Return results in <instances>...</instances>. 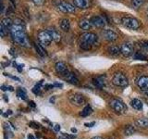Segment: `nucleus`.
<instances>
[{"mask_svg": "<svg viewBox=\"0 0 148 139\" xmlns=\"http://www.w3.org/2000/svg\"><path fill=\"white\" fill-rule=\"evenodd\" d=\"M10 34L13 40L16 42L17 44L21 45L22 46H27L28 45V39L24 31V23H23L22 21L17 20L14 21V23L11 27Z\"/></svg>", "mask_w": 148, "mask_h": 139, "instance_id": "obj_1", "label": "nucleus"}, {"mask_svg": "<svg viewBox=\"0 0 148 139\" xmlns=\"http://www.w3.org/2000/svg\"><path fill=\"white\" fill-rule=\"evenodd\" d=\"M121 22L124 27H126L128 29H131V30H137L141 26L140 21H139L137 19L132 18V17H123L121 19Z\"/></svg>", "mask_w": 148, "mask_h": 139, "instance_id": "obj_2", "label": "nucleus"}, {"mask_svg": "<svg viewBox=\"0 0 148 139\" xmlns=\"http://www.w3.org/2000/svg\"><path fill=\"white\" fill-rule=\"evenodd\" d=\"M109 104L111 108H112L117 113L122 114V113L127 112V106L120 99H112L110 101Z\"/></svg>", "mask_w": 148, "mask_h": 139, "instance_id": "obj_3", "label": "nucleus"}, {"mask_svg": "<svg viewBox=\"0 0 148 139\" xmlns=\"http://www.w3.org/2000/svg\"><path fill=\"white\" fill-rule=\"evenodd\" d=\"M112 82H113V83L115 85L119 86V87H125V86H127L128 83H129L128 78L121 72L116 73L114 75V77H113Z\"/></svg>", "mask_w": 148, "mask_h": 139, "instance_id": "obj_4", "label": "nucleus"}, {"mask_svg": "<svg viewBox=\"0 0 148 139\" xmlns=\"http://www.w3.org/2000/svg\"><path fill=\"white\" fill-rule=\"evenodd\" d=\"M38 39L43 45H49L53 38L47 30H43L38 32Z\"/></svg>", "mask_w": 148, "mask_h": 139, "instance_id": "obj_5", "label": "nucleus"}, {"mask_svg": "<svg viewBox=\"0 0 148 139\" xmlns=\"http://www.w3.org/2000/svg\"><path fill=\"white\" fill-rule=\"evenodd\" d=\"M69 101H71V104L78 106V107H81L82 105H84L85 102H86L85 97L83 96L82 94H79V93H75V94L69 96Z\"/></svg>", "mask_w": 148, "mask_h": 139, "instance_id": "obj_6", "label": "nucleus"}, {"mask_svg": "<svg viewBox=\"0 0 148 139\" xmlns=\"http://www.w3.org/2000/svg\"><path fill=\"white\" fill-rule=\"evenodd\" d=\"M97 40L96 34H92V32H85V34H82L81 36V42H84L90 45H94Z\"/></svg>", "mask_w": 148, "mask_h": 139, "instance_id": "obj_7", "label": "nucleus"}, {"mask_svg": "<svg viewBox=\"0 0 148 139\" xmlns=\"http://www.w3.org/2000/svg\"><path fill=\"white\" fill-rule=\"evenodd\" d=\"M58 8L59 9L60 11H62L64 13H73L75 12V8L74 6H72L71 4L67 3V2H60L58 5Z\"/></svg>", "mask_w": 148, "mask_h": 139, "instance_id": "obj_8", "label": "nucleus"}, {"mask_svg": "<svg viewBox=\"0 0 148 139\" xmlns=\"http://www.w3.org/2000/svg\"><path fill=\"white\" fill-rule=\"evenodd\" d=\"M120 51L124 57H130L133 53V46L131 43H124L120 46Z\"/></svg>", "mask_w": 148, "mask_h": 139, "instance_id": "obj_9", "label": "nucleus"}, {"mask_svg": "<svg viewBox=\"0 0 148 139\" xmlns=\"http://www.w3.org/2000/svg\"><path fill=\"white\" fill-rule=\"evenodd\" d=\"M103 36L106 41H109V42H113L115 40H117L119 37L118 34H116L114 31L109 30V29H106V30L103 31Z\"/></svg>", "mask_w": 148, "mask_h": 139, "instance_id": "obj_10", "label": "nucleus"}, {"mask_svg": "<svg viewBox=\"0 0 148 139\" xmlns=\"http://www.w3.org/2000/svg\"><path fill=\"white\" fill-rule=\"evenodd\" d=\"M90 21L92 25L98 28H103L106 25V21L104 20V18L101 16H94V17H92Z\"/></svg>", "mask_w": 148, "mask_h": 139, "instance_id": "obj_11", "label": "nucleus"}, {"mask_svg": "<svg viewBox=\"0 0 148 139\" xmlns=\"http://www.w3.org/2000/svg\"><path fill=\"white\" fill-rule=\"evenodd\" d=\"M137 85L143 91L147 90L148 89V76H142L141 78H139Z\"/></svg>", "mask_w": 148, "mask_h": 139, "instance_id": "obj_12", "label": "nucleus"}, {"mask_svg": "<svg viewBox=\"0 0 148 139\" xmlns=\"http://www.w3.org/2000/svg\"><path fill=\"white\" fill-rule=\"evenodd\" d=\"M73 3L75 5V7L81 9L87 8L90 6V0H73Z\"/></svg>", "mask_w": 148, "mask_h": 139, "instance_id": "obj_13", "label": "nucleus"}, {"mask_svg": "<svg viewBox=\"0 0 148 139\" xmlns=\"http://www.w3.org/2000/svg\"><path fill=\"white\" fill-rule=\"evenodd\" d=\"M56 71H57L58 73H61V74H66L68 72V69H67V65L65 64L62 61H59L56 64Z\"/></svg>", "mask_w": 148, "mask_h": 139, "instance_id": "obj_14", "label": "nucleus"}, {"mask_svg": "<svg viewBox=\"0 0 148 139\" xmlns=\"http://www.w3.org/2000/svg\"><path fill=\"white\" fill-rule=\"evenodd\" d=\"M65 79L69 82L71 83H72V85H77L78 83H79V80H78V78L74 75V73H71V72H67L66 74H65Z\"/></svg>", "mask_w": 148, "mask_h": 139, "instance_id": "obj_15", "label": "nucleus"}, {"mask_svg": "<svg viewBox=\"0 0 148 139\" xmlns=\"http://www.w3.org/2000/svg\"><path fill=\"white\" fill-rule=\"evenodd\" d=\"M79 26H80L82 30H90L92 24V22L91 21H88V20H81L80 22H79Z\"/></svg>", "mask_w": 148, "mask_h": 139, "instance_id": "obj_16", "label": "nucleus"}, {"mask_svg": "<svg viewBox=\"0 0 148 139\" xmlns=\"http://www.w3.org/2000/svg\"><path fill=\"white\" fill-rule=\"evenodd\" d=\"M47 31L49 32V34H51L53 40L56 42V43H58V42H60V40H61V35H60V34L57 30H55V29H48Z\"/></svg>", "mask_w": 148, "mask_h": 139, "instance_id": "obj_17", "label": "nucleus"}, {"mask_svg": "<svg viewBox=\"0 0 148 139\" xmlns=\"http://www.w3.org/2000/svg\"><path fill=\"white\" fill-rule=\"evenodd\" d=\"M108 51L109 52L110 55L115 56V57H117V56H119L120 53H121V51H120V48L119 47V46H116V45H111V46H109Z\"/></svg>", "mask_w": 148, "mask_h": 139, "instance_id": "obj_18", "label": "nucleus"}, {"mask_svg": "<svg viewBox=\"0 0 148 139\" xmlns=\"http://www.w3.org/2000/svg\"><path fill=\"white\" fill-rule=\"evenodd\" d=\"M13 23H14V21H12V20L10 18H4L3 20H2V21H1V24L5 27V28H7V29L8 30H10L11 29V27H12V25H13Z\"/></svg>", "mask_w": 148, "mask_h": 139, "instance_id": "obj_19", "label": "nucleus"}, {"mask_svg": "<svg viewBox=\"0 0 148 139\" xmlns=\"http://www.w3.org/2000/svg\"><path fill=\"white\" fill-rule=\"evenodd\" d=\"M69 27H71V23L68 19H63L60 21V28L64 31V32H68L69 30Z\"/></svg>", "mask_w": 148, "mask_h": 139, "instance_id": "obj_20", "label": "nucleus"}, {"mask_svg": "<svg viewBox=\"0 0 148 139\" xmlns=\"http://www.w3.org/2000/svg\"><path fill=\"white\" fill-rule=\"evenodd\" d=\"M131 106L132 107L133 109H135L137 110H140L143 109V102L141 100H139V99H133L132 100L131 102Z\"/></svg>", "mask_w": 148, "mask_h": 139, "instance_id": "obj_21", "label": "nucleus"}, {"mask_svg": "<svg viewBox=\"0 0 148 139\" xmlns=\"http://www.w3.org/2000/svg\"><path fill=\"white\" fill-rule=\"evenodd\" d=\"M34 46H35V49L37 51V53H38L41 57H46V56H47V53H46L45 49L42 45H40L38 44H34Z\"/></svg>", "mask_w": 148, "mask_h": 139, "instance_id": "obj_22", "label": "nucleus"}, {"mask_svg": "<svg viewBox=\"0 0 148 139\" xmlns=\"http://www.w3.org/2000/svg\"><path fill=\"white\" fill-rule=\"evenodd\" d=\"M94 83L95 85V86H97L98 88H103V86L105 85V80L104 77H98L96 79H94Z\"/></svg>", "mask_w": 148, "mask_h": 139, "instance_id": "obj_23", "label": "nucleus"}, {"mask_svg": "<svg viewBox=\"0 0 148 139\" xmlns=\"http://www.w3.org/2000/svg\"><path fill=\"white\" fill-rule=\"evenodd\" d=\"M136 124H137V126L141 127V128H146V127H148V120L139 119L136 120Z\"/></svg>", "mask_w": 148, "mask_h": 139, "instance_id": "obj_24", "label": "nucleus"}, {"mask_svg": "<svg viewBox=\"0 0 148 139\" xmlns=\"http://www.w3.org/2000/svg\"><path fill=\"white\" fill-rule=\"evenodd\" d=\"M92 112V109L91 107L88 105L82 109V111L81 112V115L82 116V117H87V116H89Z\"/></svg>", "mask_w": 148, "mask_h": 139, "instance_id": "obj_25", "label": "nucleus"}, {"mask_svg": "<svg viewBox=\"0 0 148 139\" xmlns=\"http://www.w3.org/2000/svg\"><path fill=\"white\" fill-rule=\"evenodd\" d=\"M133 58L134 59H139V60H146L147 57L143 52H141V51H138V52H136L135 54H134Z\"/></svg>", "mask_w": 148, "mask_h": 139, "instance_id": "obj_26", "label": "nucleus"}, {"mask_svg": "<svg viewBox=\"0 0 148 139\" xmlns=\"http://www.w3.org/2000/svg\"><path fill=\"white\" fill-rule=\"evenodd\" d=\"M42 85H43V81H40L34 88H32V92H34L35 95H40L41 94V86Z\"/></svg>", "mask_w": 148, "mask_h": 139, "instance_id": "obj_27", "label": "nucleus"}, {"mask_svg": "<svg viewBox=\"0 0 148 139\" xmlns=\"http://www.w3.org/2000/svg\"><path fill=\"white\" fill-rule=\"evenodd\" d=\"M145 3V0H132V7L134 8H139L141 6H143Z\"/></svg>", "mask_w": 148, "mask_h": 139, "instance_id": "obj_28", "label": "nucleus"}, {"mask_svg": "<svg viewBox=\"0 0 148 139\" xmlns=\"http://www.w3.org/2000/svg\"><path fill=\"white\" fill-rule=\"evenodd\" d=\"M134 132H135V129H134L132 125H128V126L125 128L124 134L125 136H132Z\"/></svg>", "mask_w": 148, "mask_h": 139, "instance_id": "obj_29", "label": "nucleus"}, {"mask_svg": "<svg viewBox=\"0 0 148 139\" xmlns=\"http://www.w3.org/2000/svg\"><path fill=\"white\" fill-rule=\"evenodd\" d=\"M17 96L20 97V98L23 99V100H26L27 99V95H26L25 91L23 90V89H21V88L17 91Z\"/></svg>", "mask_w": 148, "mask_h": 139, "instance_id": "obj_30", "label": "nucleus"}, {"mask_svg": "<svg viewBox=\"0 0 148 139\" xmlns=\"http://www.w3.org/2000/svg\"><path fill=\"white\" fill-rule=\"evenodd\" d=\"M92 45H90L88 43H84V42H81V47L82 49L83 50H90L92 48Z\"/></svg>", "mask_w": 148, "mask_h": 139, "instance_id": "obj_31", "label": "nucleus"}, {"mask_svg": "<svg viewBox=\"0 0 148 139\" xmlns=\"http://www.w3.org/2000/svg\"><path fill=\"white\" fill-rule=\"evenodd\" d=\"M8 29L7 28H5L2 24L0 25V34H1V37H4L5 35H6L8 34Z\"/></svg>", "mask_w": 148, "mask_h": 139, "instance_id": "obj_32", "label": "nucleus"}, {"mask_svg": "<svg viewBox=\"0 0 148 139\" xmlns=\"http://www.w3.org/2000/svg\"><path fill=\"white\" fill-rule=\"evenodd\" d=\"M32 1L34 5H36V6H42V5L45 4V0H32Z\"/></svg>", "mask_w": 148, "mask_h": 139, "instance_id": "obj_33", "label": "nucleus"}, {"mask_svg": "<svg viewBox=\"0 0 148 139\" xmlns=\"http://www.w3.org/2000/svg\"><path fill=\"white\" fill-rule=\"evenodd\" d=\"M30 126L32 128H34V129H38L40 127V124L39 123H37V122H30Z\"/></svg>", "mask_w": 148, "mask_h": 139, "instance_id": "obj_34", "label": "nucleus"}, {"mask_svg": "<svg viewBox=\"0 0 148 139\" xmlns=\"http://www.w3.org/2000/svg\"><path fill=\"white\" fill-rule=\"evenodd\" d=\"M5 75H6V76H8V77H10V78L14 79V80L20 81V79H18V77H16V76H12V75H10V74H8V73H5Z\"/></svg>", "mask_w": 148, "mask_h": 139, "instance_id": "obj_35", "label": "nucleus"}, {"mask_svg": "<svg viewBox=\"0 0 148 139\" xmlns=\"http://www.w3.org/2000/svg\"><path fill=\"white\" fill-rule=\"evenodd\" d=\"M54 130H55L56 132H59V130H60V125L56 124L55 126H54Z\"/></svg>", "mask_w": 148, "mask_h": 139, "instance_id": "obj_36", "label": "nucleus"}, {"mask_svg": "<svg viewBox=\"0 0 148 139\" xmlns=\"http://www.w3.org/2000/svg\"><path fill=\"white\" fill-rule=\"evenodd\" d=\"M53 87H55L54 85H45V90H48L49 88H53Z\"/></svg>", "mask_w": 148, "mask_h": 139, "instance_id": "obj_37", "label": "nucleus"}, {"mask_svg": "<svg viewBox=\"0 0 148 139\" xmlns=\"http://www.w3.org/2000/svg\"><path fill=\"white\" fill-rule=\"evenodd\" d=\"M95 124V122H91V123H85V126H87V127H92Z\"/></svg>", "mask_w": 148, "mask_h": 139, "instance_id": "obj_38", "label": "nucleus"}, {"mask_svg": "<svg viewBox=\"0 0 148 139\" xmlns=\"http://www.w3.org/2000/svg\"><path fill=\"white\" fill-rule=\"evenodd\" d=\"M29 105L32 107V108H35V107H36V105H35V103H34V101H30L29 102Z\"/></svg>", "mask_w": 148, "mask_h": 139, "instance_id": "obj_39", "label": "nucleus"}, {"mask_svg": "<svg viewBox=\"0 0 148 139\" xmlns=\"http://www.w3.org/2000/svg\"><path fill=\"white\" fill-rule=\"evenodd\" d=\"M58 139H71L69 136H60Z\"/></svg>", "mask_w": 148, "mask_h": 139, "instance_id": "obj_40", "label": "nucleus"}, {"mask_svg": "<svg viewBox=\"0 0 148 139\" xmlns=\"http://www.w3.org/2000/svg\"><path fill=\"white\" fill-rule=\"evenodd\" d=\"M28 139H35V137L34 136H32V134H29L28 136Z\"/></svg>", "mask_w": 148, "mask_h": 139, "instance_id": "obj_41", "label": "nucleus"}, {"mask_svg": "<svg viewBox=\"0 0 148 139\" xmlns=\"http://www.w3.org/2000/svg\"><path fill=\"white\" fill-rule=\"evenodd\" d=\"M54 85H55V86H58V87H62V85H61V83H55Z\"/></svg>", "mask_w": 148, "mask_h": 139, "instance_id": "obj_42", "label": "nucleus"}, {"mask_svg": "<svg viewBox=\"0 0 148 139\" xmlns=\"http://www.w3.org/2000/svg\"><path fill=\"white\" fill-rule=\"evenodd\" d=\"M71 132H72V133H76V132H77V130H76L75 128H71Z\"/></svg>", "mask_w": 148, "mask_h": 139, "instance_id": "obj_43", "label": "nucleus"}, {"mask_svg": "<svg viewBox=\"0 0 148 139\" xmlns=\"http://www.w3.org/2000/svg\"><path fill=\"white\" fill-rule=\"evenodd\" d=\"M92 139H103L102 137H98V136H96V137H92Z\"/></svg>", "mask_w": 148, "mask_h": 139, "instance_id": "obj_44", "label": "nucleus"}, {"mask_svg": "<svg viewBox=\"0 0 148 139\" xmlns=\"http://www.w3.org/2000/svg\"><path fill=\"white\" fill-rule=\"evenodd\" d=\"M145 46L148 48V41H145Z\"/></svg>", "mask_w": 148, "mask_h": 139, "instance_id": "obj_45", "label": "nucleus"}, {"mask_svg": "<svg viewBox=\"0 0 148 139\" xmlns=\"http://www.w3.org/2000/svg\"><path fill=\"white\" fill-rule=\"evenodd\" d=\"M10 2L14 5V6H15V2H14V0H10Z\"/></svg>", "mask_w": 148, "mask_h": 139, "instance_id": "obj_46", "label": "nucleus"}, {"mask_svg": "<svg viewBox=\"0 0 148 139\" xmlns=\"http://www.w3.org/2000/svg\"><path fill=\"white\" fill-rule=\"evenodd\" d=\"M145 95H146V96H148V89H147V90H145Z\"/></svg>", "mask_w": 148, "mask_h": 139, "instance_id": "obj_47", "label": "nucleus"}, {"mask_svg": "<svg viewBox=\"0 0 148 139\" xmlns=\"http://www.w3.org/2000/svg\"><path fill=\"white\" fill-rule=\"evenodd\" d=\"M147 10H148V8H147Z\"/></svg>", "mask_w": 148, "mask_h": 139, "instance_id": "obj_48", "label": "nucleus"}]
</instances>
